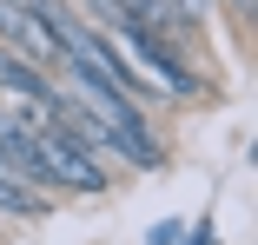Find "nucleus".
<instances>
[{
    "label": "nucleus",
    "instance_id": "f257e3e1",
    "mask_svg": "<svg viewBox=\"0 0 258 245\" xmlns=\"http://www.w3.org/2000/svg\"><path fill=\"white\" fill-rule=\"evenodd\" d=\"M33 146H40V166H46V186H53V192H106V172H99V159L86 153L80 139H67L60 126L33 133Z\"/></svg>",
    "mask_w": 258,
    "mask_h": 245
},
{
    "label": "nucleus",
    "instance_id": "f03ea898",
    "mask_svg": "<svg viewBox=\"0 0 258 245\" xmlns=\"http://www.w3.org/2000/svg\"><path fill=\"white\" fill-rule=\"evenodd\" d=\"M0 93H14L20 106H60V86H53V73L27 67L20 53H7V46H0Z\"/></svg>",
    "mask_w": 258,
    "mask_h": 245
},
{
    "label": "nucleus",
    "instance_id": "7ed1b4c3",
    "mask_svg": "<svg viewBox=\"0 0 258 245\" xmlns=\"http://www.w3.org/2000/svg\"><path fill=\"white\" fill-rule=\"evenodd\" d=\"M46 199L40 192H27V186H14V179H0V212H14V219H33Z\"/></svg>",
    "mask_w": 258,
    "mask_h": 245
},
{
    "label": "nucleus",
    "instance_id": "20e7f679",
    "mask_svg": "<svg viewBox=\"0 0 258 245\" xmlns=\"http://www.w3.org/2000/svg\"><path fill=\"white\" fill-rule=\"evenodd\" d=\"M179 238H185V232H179V219H159V225L146 232V245H179Z\"/></svg>",
    "mask_w": 258,
    "mask_h": 245
},
{
    "label": "nucleus",
    "instance_id": "39448f33",
    "mask_svg": "<svg viewBox=\"0 0 258 245\" xmlns=\"http://www.w3.org/2000/svg\"><path fill=\"white\" fill-rule=\"evenodd\" d=\"M192 245H205V232H199V238H192Z\"/></svg>",
    "mask_w": 258,
    "mask_h": 245
}]
</instances>
